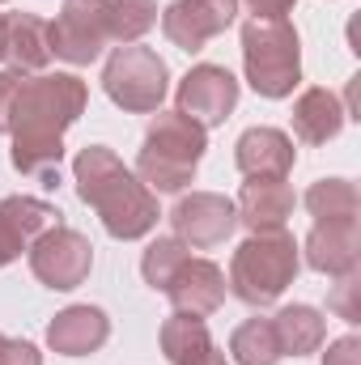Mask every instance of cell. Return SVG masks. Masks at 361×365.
<instances>
[{"label": "cell", "mask_w": 361, "mask_h": 365, "mask_svg": "<svg viewBox=\"0 0 361 365\" xmlns=\"http://www.w3.org/2000/svg\"><path fill=\"white\" fill-rule=\"evenodd\" d=\"M0 365H43V353L30 340H4L0 344Z\"/></svg>", "instance_id": "27"}, {"label": "cell", "mask_w": 361, "mask_h": 365, "mask_svg": "<svg viewBox=\"0 0 361 365\" xmlns=\"http://www.w3.org/2000/svg\"><path fill=\"white\" fill-rule=\"evenodd\" d=\"M175 110L195 119L200 128H213V123H225L230 110L238 106V81L230 68L221 64H195L187 77L179 81V93H175Z\"/></svg>", "instance_id": "10"}, {"label": "cell", "mask_w": 361, "mask_h": 365, "mask_svg": "<svg viewBox=\"0 0 361 365\" xmlns=\"http://www.w3.org/2000/svg\"><path fill=\"white\" fill-rule=\"evenodd\" d=\"M293 140L280 128H247L234 145V162L247 179H285L293 170Z\"/></svg>", "instance_id": "15"}, {"label": "cell", "mask_w": 361, "mask_h": 365, "mask_svg": "<svg viewBox=\"0 0 361 365\" xmlns=\"http://www.w3.org/2000/svg\"><path fill=\"white\" fill-rule=\"evenodd\" d=\"M0 60H4V17H0Z\"/></svg>", "instance_id": "30"}, {"label": "cell", "mask_w": 361, "mask_h": 365, "mask_svg": "<svg viewBox=\"0 0 361 365\" xmlns=\"http://www.w3.org/2000/svg\"><path fill=\"white\" fill-rule=\"evenodd\" d=\"M171 302L179 314H191V319H208L221 310L225 302V272L213 264V259H187L179 268V276L171 280Z\"/></svg>", "instance_id": "14"}, {"label": "cell", "mask_w": 361, "mask_h": 365, "mask_svg": "<svg viewBox=\"0 0 361 365\" xmlns=\"http://www.w3.org/2000/svg\"><path fill=\"white\" fill-rule=\"evenodd\" d=\"M243 4H247V13L260 17V21H285V17L293 13V0H243Z\"/></svg>", "instance_id": "29"}, {"label": "cell", "mask_w": 361, "mask_h": 365, "mask_svg": "<svg viewBox=\"0 0 361 365\" xmlns=\"http://www.w3.org/2000/svg\"><path fill=\"white\" fill-rule=\"evenodd\" d=\"M327 306L345 319V323H361V276L357 272H345L336 293L327 297Z\"/></svg>", "instance_id": "25"}, {"label": "cell", "mask_w": 361, "mask_h": 365, "mask_svg": "<svg viewBox=\"0 0 361 365\" xmlns=\"http://www.w3.org/2000/svg\"><path fill=\"white\" fill-rule=\"evenodd\" d=\"M345 119H349V110L340 106V98L332 90H319L315 86V90H306L293 102V132L306 145H327L332 136H340Z\"/></svg>", "instance_id": "20"}, {"label": "cell", "mask_w": 361, "mask_h": 365, "mask_svg": "<svg viewBox=\"0 0 361 365\" xmlns=\"http://www.w3.org/2000/svg\"><path fill=\"white\" fill-rule=\"evenodd\" d=\"M4 60L17 73H39L51 64V26L34 13L4 17Z\"/></svg>", "instance_id": "18"}, {"label": "cell", "mask_w": 361, "mask_h": 365, "mask_svg": "<svg viewBox=\"0 0 361 365\" xmlns=\"http://www.w3.org/2000/svg\"><path fill=\"white\" fill-rule=\"evenodd\" d=\"M323 365H361V340L357 336H340V340L323 353Z\"/></svg>", "instance_id": "28"}, {"label": "cell", "mask_w": 361, "mask_h": 365, "mask_svg": "<svg viewBox=\"0 0 361 365\" xmlns=\"http://www.w3.org/2000/svg\"><path fill=\"white\" fill-rule=\"evenodd\" d=\"M106 336H111V319L98 306H68L47 327V344L60 357H90L106 344Z\"/></svg>", "instance_id": "17"}, {"label": "cell", "mask_w": 361, "mask_h": 365, "mask_svg": "<svg viewBox=\"0 0 361 365\" xmlns=\"http://www.w3.org/2000/svg\"><path fill=\"white\" fill-rule=\"evenodd\" d=\"M21 86H26V73H17V68L0 73V132H9V123H13V106L21 98Z\"/></svg>", "instance_id": "26"}, {"label": "cell", "mask_w": 361, "mask_h": 365, "mask_svg": "<svg viewBox=\"0 0 361 365\" xmlns=\"http://www.w3.org/2000/svg\"><path fill=\"white\" fill-rule=\"evenodd\" d=\"M162 353L171 365H225V353L213 344L204 319L171 314L162 323Z\"/></svg>", "instance_id": "19"}, {"label": "cell", "mask_w": 361, "mask_h": 365, "mask_svg": "<svg viewBox=\"0 0 361 365\" xmlns=\"http://www.w3.org/2000/svg\"><path fill=\"white\" fill-rule=\"evenodd\" d=\"M90 268H93L90 238L68 230V225H56V230H47L43 238L30 242V272L39 276L47 289L68 293V289L86 284Z\"/></svg>", "instance_id": "8"}, {"label": "cell", "mask_w": 361, "mask_h": 365, "mask_svg": "<svg viewBox=\"0 0 361 365\" xmlns=\"http://www.w3.org/2000/svg\"><path fill=\"white\" fill-rule=\"evenodd\" d=\"M238 0H175L162 13V30L179 51H204L208 38L234 26Z\"/></svg>", "instance_id": "11"}, {"label": "cell", "mask_w": 361, "mask_h": 365, "mask_svg": "<svg viewBox=\"0 0 361 365\" xmlns=\"http://www.w3.org/2000/svg\"><path fill=\"white\" fill-rule=\"evenodd\" d=\"M272 331H276V344H280V357L289 353V357H306V353H315L319 344H323V336H327V323H323V314L315 310V306H280L276 310V319H272Z\"/></svg>", "instance_id": "21"}, {"label": "cell", "mask_w": 361, "mask_h": 365, "mask_svg": "<svg viewBox=\"0 0 361 365\" xmlns=\"http://www.w3.org/2000/svg\"><path fill=\"white\" fill-rule=\"evenodd\" d=\"M230 353H234L238 365H276L280 361V344H276L272 319H247L243 327H234Z\"/></svg>", "instance_id": "22"}, {"label": "cell", "mask_w": 361, "mask_h": 365, "mask_svg": "<svg viewBox=\"0 0 361 365\" xmlns=\"http://www.w3.org/2000/svg\"><path fill=\"white\" fill-rule=\"evenodd\" d=\"M56 225H60V212L47 200H34V195L0 200V268L13 264L21 251H30V242Z\"/></svg>", "instance_id": "12"}, {"label": "cell", "mask_w": 361, "mask_h": 365, "mask_svg": "<svg viewBox=\"0 0 361 365\" xmlns=\"http://www.w3.org/2000/svg\"><path fill=\"white\" fill-rule=\"evenodd\" d=\"M191 255H187V242L179 238H158V242H149V251H145V259H141V276H145V284H153V289H171V280L179 276V268L187 264Z\"/></svg>", "instance_id": "24"}, {"label": "cell", "mask_w": 361, "mask_h": 365, "mask_svg": "<svg viewBox=\"0 0 361 365\" xmlns=\"http://www.w3.org/2000/svg\"><path fill=\"white\" fill-rule=\"evenodd\" d=\"M166 81H171L166 60L153 47H141V43L115 47V56L102 68V90H106V98L119 110H128V115L158 110L162 98H166Z\"/></svg>", "instance_id": "7"}, {"label": "cell", "mask_w": 361, "mask_h": 365, "mask_svg": "<svg viewBox=\"0 0 361 365\" xmlns=\"http://www.w3.org/2000/svg\"><path fill=\"white\" fill-rule=\"evenodd\" d=\"M171 225H175L179 242L195 247V251H208V247H221L238 230V212H234V200H225L217 191H191L175 204Z\"/></svg>", "instance_id": "9"}, {"label": "cell", "mask_w": 361, "mask_h": 365, "mask_svg": "<svg viewBox=\"0 0 361 365\" xmlns=\"http://www.w3.org/2000/svg\"><path fill=\"white\" fill-rule=\"evenodd\" d=\"M51 26V56L68 64H93L106 43H136L158 26L153 0H64Z\"/></svg>", "instance_id": "3"}, {"label": "cell", "mask_w": 361, "mask_h": 365, "mask_svg": "<svg viewBox=\"0 0 361 365\" xmlns=\"http://www.w3.org/2000/svg\"><path fill=\"white\" fill-rule=\"evenodd\" d=\"M90 90L73 73H43L26 77L21 98L13 106V166L30 179L56 187L64 162V132L86 115Z\"/></svg>", "instance_id": "1"}, {"label": "cell", "mask_w": 361, "mask_h": 365, "mask_svg": "<svg viewBox=\"0 0 361 365\" xmlns=\"http://www.w3.org/2000/svg\"><path fill=\"white\" fill-rule=\"evenodd\" d=\"M238 225H247L251 234L264 230H285V221L293 217V187L285 179H251L243 182L238 200H234Z\"/></svg>", "instance_id": "16"}, {"label": "cell", "mask_w": 361, "mask_h": 365, "mask_svg": "<svg viewBox=\"0 0 361 365\" xmlns=\"http://www.w3.org/2000/svg\"><path fill=\"white\" fill-rule=\"evenodd\" d=\"M298 276V242L285 230L251 234L230 259V289L247 306H272Z\"/></svg>", "instance_id": "5"}, {"label": "cell", "mask_w": 361, "mask_h": 365, "mask_svg": "<svg viewBox=\"0 0 361 365\" xmlns=\"http://www.w3.org/2000/svg\"><path fill=\"white\" fill-rule=\"evenodd\" d=\"M0 344H4V336H0Z\"/></svg>", "instance_id": "31"}, {"label": "cell", "mask_w": 361, "mask_h": 365, "mask_svg": "<svg viewBox=\"0 0 361 365\" xmlns=\"http://www.w3.org/2000/svg\"><path fill=\"white\" fill-rule=\"evenodd\" d=\"M357 187L349 179H319L306 191V208L319 221H349V217H357Z\"/></svg>", "instance_id": "23"}, {"label": "cell", "mask_w": 361, "mask_h": 365, "mask_svg": "<svg viewBox=\"0 0 361 365\" xmlns=\"http://www.w3.org/2000/svg\"><path fill=\"white\" fill-rule=\"evenodd\" d=\"M306 264L315 272H327V276L357 272V264H361L357 217H349V221H315V230L306 234Z\"/></svg>", "instance_id": "13"}, {"label": "cell", "mask_w": 361, "mask_h": 365, "mask_svg": "<svg viewBox=\"0 0 361 365\" xmlns=\"http://www.w3.org/2000/svg\"><path fill=\"white\" fill-rule=\"evenodd\" d=\"M243 68L251 90L264 98H289L302 81V47L289 21H260L243 26Z\"/></svg>", "instance_id": "6"}, {"label": "cell", "mask_w": 361, "mask_h": 365, "mask_svg": "<svg viewBox=\"0 0 361 365\" xmlns=\"http://www.w3.org/2000/svg\"><path fill=\"white\" fill-rule=\"evenodd\" d=\"M73 179H77V195L102 217V230L111 238L132 242V238H145L158 225V195L111 149L86 145L73 158Z\"/></svg>", "instance_id": "2"}, {"label": "cell", "mask_w": 361, "mask_h": 365, "mask_svg": "<svg viewBox=\"0 0 361 365\" xmlns=\"http://www.w3.org/2000/svg\"><path fill=\"white\" fill-rule=\"evenodd\" d=\"M204 149H208V136L195 119H187L179 110H158L136 158V179L149 191H183L195 179Z\"/></svg>", "instance_id": "4"}]
</instances>
